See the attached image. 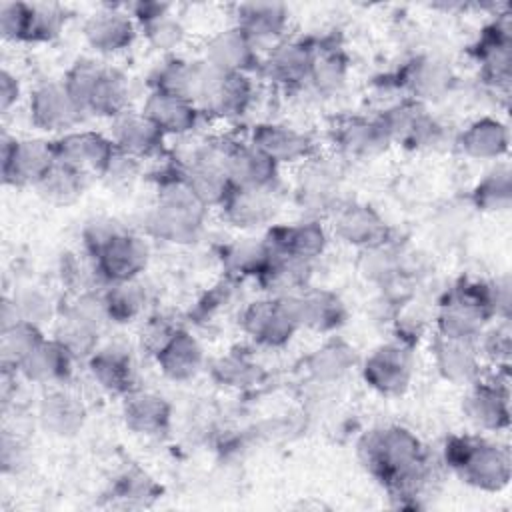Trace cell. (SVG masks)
<instances>
[{
  "instance_id": "cell-1",
  "label": "cell",
  "mask_w": 512,
  "mask_h": 512,
  "mask_svg": "<svg viewBox=\"0 0 512 512\" xmlns=\"http://www.w3.org/2000/svg\"><path fill=\"white\" fill-rule=\"evenodd\" d=\"M360 456L364 466L400 496L414 494L426 480L422 444L406 428L388 426L368 432L360 442Z\"/></svg>"
},
{
  "instance_id": "cell-2",
  "label": "cell",
  "mask_w": 512,
  "mask_h": 512,
  "mask_svg": "<svg viewBox=\"0 0 512 512\" xmlns=\"http://www.w3.org/2000/svg\"><path fill=\"white\" fill-rule=\"evenodd\" d=\"M84 248L108 282L136 280L148 264L146 242L112 220L90 222L84 230Z\"/></svg>"
},
{
  "instance_id": "cell-3",
  "label": "cell",
  "mask_w": 512,
  "mask_h": 512,
  "mask_svg": "<svg viewBox=\"0 0 512 512\" xmlns=\"http://www.w3.org/2000/svg\"><path fill=\"white\" fill-rule=\"evenodd\" d=\"M206 206L194 196V192L182 182H166L160 188L154 208L146 216V230L160 240L172 244H188L202 232Z\"/></svg>"
},
{
  "instance_id": "cell-4",
  "label": "cell",
  "mask_w": 512,
  "mask_h": 512,
  "mask_svg": "<svg viewBox=\"0 0 512 512\" xmlns=\"http://www.w3.org/2000/svg\"><path fill=\"white\" fill-rule=\"evenodd\" d=\"M64 84L84 114L116 118L126 112V78L96 60L76 62L64 78Z\"/></svg>"
},
{
  "instance_id": "cell-5",
  "label": "cell",
  "mask_w": 512,
  "mask_h": 512,
  "mask_svg": "<svg viewBox=\"0 0 512 512\" xmlns=\"http://www.w3.org/2000/svg\"><path fill=\"white\" fill-rule=\"evenodd\" d=\"M446 462L468 484L482 490H500L510 478L508 450L480 438H452L446 444Z\"/></svg>"
},
{
  "instance_id": "cell-6",
  "label": "cell",
  "mask_w": 512,
  "mask_h": 512,
  "mask_svg": "<svg viewBox=\"0 0 512 512\" xmlns=\"http://www.w3.org/2000/svg\"><path fill=\"white\" fill-rule=\"evenodd\" d=\"M252 100V84L246 74L224 72L202 60L200 86L194 98V104L200 112L234 118L244 114Z\"/></svg>"
},
{
  "instance_id": "cell-7",
  "label": "cell",
  "mask_w": 512,
  "mask_h": 512,
  "mask_svg": "<svg viewBox=\"0 0 512 512\" xmlns=\"http://www.w3.org/2000/svg\"><path fill=\"white\" fill-rule=\"evenodd\" d=\"M244 332L262 346H282L300 328L296 298L274 296L250 304L242 312Z\"/></svg>"
},
{
  "instance_id": "cell-8",
  "label": "cell",
  "mask_w": 512,
  "mask_h": 512,
  "mask_svg": "<svg viewBox=\"0 0 512 512\" xmlns=\"http://www.w3.org/2000/svg\"><path fill=\"white\" fill-rule=\"evenodd\" d=\"M54 162V142L2 136V180L6 186H36Z\"/></svg>"
},
{
  "instance_id": "cell-9",
  "label": "cell",
  "mask_w": 512,
  "mask_h": 512,
  "mask_svg": "<svg viewBox=\"0 0 512 512\" xmlns=\"http://www.w3.org/2000/svg\"><path fill=\"white\" fill-rule=\"evenodd\" d=\"M114 152H116V146L112 138H106L104 134L90 132V130L66 132L62 138L54 142L56 160L82 172L84 176L88 174L102 176Z\"/></svg>"
},
{
  "instance_id": "cell-10",
  "label": "cell",
  "mask_w": 512,
  "mask_h": 512,
  "mask_svg": "<svg viewBox=\"0 0 512 512\" xmlns=\"http://www.w3.org/2000/svg\"><path fill=\"white\" fill-rule=\"evenodd\" d=\"M84 116L62 82H46L30 96V120L36 128L46 132H64L74 128Z\"/></svg>"
},
{
  "instance_id": "cell-11",
  "label": "cell",
  "mask_w": 512,
  "mask_h": 512,
  "mask_svg": "<svg viewBox=\"0 0 512 512\" xmlns=\"http://www.w3.org/2000/svg\"><path fill=\"white\" fill-rule=\"evenodd\" d=\"M390 142H400L408 148L432 146L440 140V124L418 104L404 102L386 110L380 118Z\"/></svg>"
},
{
  "instance_id": "cell-12",
  "label": "cell",
  "mask_w": 512,
  "mask_h": 512,
  "mask_svg": "<svg viewBox=\"0 0 512 512\" xmlns=\"http://www.w3.org/2000/svg\"><path fill=\"white\" fill-rule=\"evenodd\" d=\"M364 380L382 394H400L412 378V354L402 344H384L364 362Z\"/></svg>"
},
{
  "instance_id": "cell-13",
  "label": "cell",
  "mask_w": 512,
  "mask_h": 512,
  "mask_svg": "<svg viewBox=\"0 0 512 512\" xmlns=\"http://www.w3.org/2000/svg\"><path fill=\"white\" fill-rule=\"evenodd\" d=\"M256 150L268 156L274 164H292L310 160L314 144L308 134L286 126V124H260L252 132V142Z\"/></svg>"
},
{
  "instance_id": "cell-14",
  "label": "cell",
  "mask_w": 512,
  "mask_h": 512,
  "mask_svg": "<svg viewBox=\"0 0 512 512\" xmlns=\"http://www.w3.org/2000/svg\"><path fill=\"white\" fill-rule=\"evenodd\" d=\"M112 142L116 150L142 160L158 154L164 144L160 128L142 112L126 110L112 120Z\"/></svg>"
},
{
  "instance_id": "cell-15",
  "label": "cell",
  "mask_w": 512,
  "mask_h": 512,
  "mask_svg": "<svg viewBox=\"0 0 512 512\" xmlns=\"http://www.w3.org/2000/svg\"><path fill=\"white\" fill-rule=\"evenodd\" d=\"M278 164L252 144H232L226 158V174L232 188L268 190L276 182Z\"/></svg>"
},
{
  "instance_id": "cell-16",
  "label": "cell",
  "mask_w": 512,
  "mask_h": 512,
  "mask_svg": "<svg viewBox=\"0 0 512 512\" xmlns=\"http://www.w3.org/2000/svg\"><path fill=\"white\" fill-rule=\"evenodd\" d=\"M288 24V10L278 2H246L236 6V28L254 46L278 44Z\"/></svg>"
},
{
  "instance_id": "cell-17",
  "label": "cell",
  "mask_w": 512,
  "mask_h": 512,
  "mask_svg": "<svg viewBox=\"0 0 512 512\" xmlns=\"http://www.w3.org/2000/svg\"><path fill=\"white\" fill-rule=\"evenodd\" d=\"M142 114L150 118L164 136L188 134L196 128L200 118V110L196 108L194 102L162 90L150 92V96L142 106Z\"/></svg>"
},
{
  "instance_id": "cell-18",
  "label": "cell",
  "mask_w": 512,
  "mask_h": 512,
  "mask_svg": "<svg viewBox=\"0 0 512 512\" xmlns=\"http://www.w3.org/2000/svg\"><path fill=\"white\" fill-rule=\"evenodd\" d=\"M134 22L126 12L104 8L94 12L84 24L88 46L100 54H116L126 50L134 40Z\"/></svg>"
},
{
  "instance_id": "cell-19",
  "label": "cell",
  "mask_w": 512,
  "mask_h": 512,
  "mask_svg": "<svg viewBox=\"0 0 512 512\" xmlns=\"http://www.w3.org/2000/svg\"><path fill=\"white\" fill-rule=\"evenodd\" d=\"M256 60V46L236 26L214 34L204 46V62L224 72L246 74Z\"/></svg>"
},
{
  "instance_id": "cell-20",
  "label": "cell",
  "mask_w": 512,
  "mask_h": 512,
  "mask_svg": "<svg viewBox=\"0 0 512 512\" xmlns=\"http://www.w3.org/2000/svg\"><path fill=\"white\" fill-rule=\"evenodd\" d=\"M314 48L302 40H284L272 46L262 68L264 74L282 86H294L308 80Z\"/></svg>"
},
{
  "instance_id": "cell-21",
  "label": "cell",
  "mask_w": 512,
  "mask_h": 512,
  "mask_svg": "<svg viewBox=\"0 0 512 512\" xmlns=\"http://www.w3.org/2000/svg\"><path fill=\"white\" fill-rule=\"evenodd\" d=\"M332 226L340 240L360 248L378 246L386 238L384 220L370 206L362 204H346L338 208Z\"/></svg>"
},
{
  "instance_id": "cell-22",
  "label": "cell",
  "mask_w": 512,
  "mask_h": 512,
  "mask_svg": "<svg viewBox=\"0 0 512 512\" xmlns=\"http://www.w3.org/2000/svg\"><path fill=\"white\" fill-rule=\"evenodd\" d=\"M74 354L56 338L42 340L18 366V372L36 384H58L72 372Z\"/></svg>"
},
{
  "instance_id": "cell-23",
  "label": "cell",
  "mask_w": 512,
  "mask_h": 512,
  "mask_svg": "<svg viewBox=\"0 0 512 512\" xmlns=\"http://www.w3.org/2000/svg\"><path fill=\"white\" fill-rule=\"evenodd\" d=\"M466 418L480 430H500L508 426V392L498 384H474L464 398Z\"/></svg>"
},
{
  "instance_id": "cell-24",
  "label": "cell",
  "mask_w": 512,
  "mask_h": 512,
  "mask_svg": "<svg viewBox=\"0 0 512 512\" xmlns=\"http://www.w3.org/2000/svg\"><path fill=\"white\" fill-rule=\"evenodd\" d=\"M224 218L238 228H258L272 220L276 212V202L272 188L268 190H244L232 188L222 202Z\"/></svg>"
},
{
  "instance_id": "cell-25",
  "label": "cell",
  "mask_w": 512,
  "mask_h": 512,
  "mask_svg": "<svg viewBox=\"0 0 512 512\" xmlns=\"http://www.w3.org/2000/svg\"><path fill=\"white\" fill-rule=\"evenodd\" d=\"M124 422L126 426L144 436H158L170 424V404L152 392L132 390L124 396Z\"/></svg>"
},
{
  "instance_id": "cell-26",
  "label": "cell",
  "mask_w": 512,
  "mask_h": 512,
  "mask_svg": "<svg viewBox=\"0 0 512 512\" xmlns=\"http://www.w3.org/2000/svg\"><path fill=\"white\" fill-rule=\"evenodd\" d=\"M156 362L164 376L176 382H186L200 372L204 350L190 332L178 328L168 344L156 354Z\"/></svg>"
},
{
  "instance_id": "cell-27",
  "label": "cell",
  "mask_w": 512,
  "mask_h": 512,
  "mask_svg": "<svg viewBox=\"0 0 512 512\" xmlns=\"http://www.w3.org/2000/svg\"><path fill=\"white\" fill-rule=\"evenodd\" d=\"M434 364L446 380L454 384H468L478 376L480 358L470 340L446 338L438 334L434 342Z\"/></svg>"
},
{
  "instance_id": "cell-28",
  "label": "cell",
  "mask_w": 512,
  "mask_h": 512,
  "mask_svg": "<svg viewBox=\"0 0 512 512\" xmlns=\"http://www.w3.org/2000/svg\"><path fill=\"white\" fill-rule=\"evenodd\" d=\"M268 244L276 254L290 256L310 264V260L324 252L326 234L318 222H300L294 226L276 228L270 234Z\"/></svg>"
},
{
  "instance_id": "cell-29",
  "label": "cell",
  "mask_w": 512,
  "mask_h": 512,
  "mask_svg": "<svg viewBox=\"0 0 512 512\" xmlns=\"http://www.w3.org/2000/svg\"><path fill=\"white\" fill-rule=\"evenodd\" d=\"M88 368L94 382L110 394H128L134 384V364L126 350L102 348L88 358Z\"/></svg>"
},
{
  "instance_id": "cell-30",
  "label": "cell",
  "mask_w": 512,
  "mask_h": 512,
  "mask_svg": "<svg viewBox=\"0 0 512 512\" xmlns=\"http://www.w3.org/2000/svg\"><path fill=\"white\" fill-rule=\"evenodd\" d=\"M512 42H510V24L508 18L494 22L480 40L478 58L484 70V76L494 82L508 86L510 82V60H512Z\"/></svg>"
},
{
  "instance_id": "cell-31",
  "label": "cell",
  "mask_w": 512,
  "mask_h": 512,
  "mask_svg": "<svg viewBox=\"0 0 512 512\" xmlns=\"http://www.w3.org/2000/svg\"><path fill=\"white\" fill-rule=\"evenodd\" d=\"M84 404L70 392H50L42 398L38 420L42 428L54 436H72L84 424Z\"/></svg>"
},
{
  "instance_id": "cell-32",
  "label": "cell",
  "mask_w": 512,
  "mask_h": 512,
  "mask_svg": "<svg viewBox=\"0 0 512 512\" xmlns=\"http://www.w3.org/2000/svg\"><path fill=\"white\" fill-rule=\"evenodd\" d=\"M458 146L468 158L498 160L508 150V128L494 118H480L460 134Z\"/></svg>"
},
{
  "instance_id": "cell-33",
  "label": "cell",
  "mask_w": 512,
  "mask_h": 512,
  "mask_svg": "<svg viewBox=\"0 0 512 512\" xmlns=\"http://www.w3.org/2000/svg\"><path fill=\"white\" fill-rule=\"evenodd\" d=\"M294 298L300 326L316 332H328L344 322V304L332 292L306 290L302 294H294Z\"/></svg>"
},
{
  "instance_id": "cell-34",
  "label": "cell",
  "mask_w": 512,
  "mask_h": 512,
  "mask_svg": "<svg viewBox=\"0 0 512 512\" xmlns=\"http://www.w3.org/2000/svg\"><path fill=\"white\" fill-rule=\"evenodd\" d=\"M452 82V70L444 60L424 56L404 70V86L418 100L442 98Z\"/></svg>"
},
{
  "instance_id": "cell-35",
  "label": "cell",
  "mask_w": 512,
  "mask_h": 512,
  "mask_svg": "<svg viewBox=\"0 0 512 512\" xmlns=\"http://www.w3.org/2000/svg\"><path fill=\"white\" fill-rule=\"evenodd\" d=\"M336 140L342 152L354 158L378 156L390 144V138L384 126L380 124V120H364V118H354V120H348L344 126H340Z\"/></svg>"
},
{
  "instance_id": "cell-36",
  "label": "cell",
  "mask_w": 512,
  "mask_h": 512,
  "mask_svg": "<svg viewBox=\"0 0 512 512\" xmlns=\"http://www.w3.org/2000/svg\"><path fill=\"white\" fill-rule=\"evenodd\" d=\"M338 190V170L330 162H320L312 160L306 164L300 184H298V194L302 198V204L308 208H328Z\"/></svg>"
},
{
  "instance_id": "cell-37",
  "label": "cell",
  "mask_w": 512,
  "mask_h": 512,
  "mask_svg": "<svg viewBox=\"0 0 512 512\" xmlns=\"http://www.w3.org/2000/svg\"><path fill=\"white\" fill-rule=\"evenodd\" d=\"M258 278L268 292L276 296H288L296 290H304L308 278V262L274 252Z\"/></svg>"
},
{
  "instance_id": "cell-38",
  "label": "cell",
  "mask_w": 512,
  "mask_h": 512,
  "mask_svg": "<svg viewBox=\"0 0 512 512\" xmlns=\"http://www.w3.org/2000/svg\"><path fill=\"white\" fill-rule=\"evenodd\" d=\"M202 76V60L188 62L180 58H172L164 62L154 76V90L170 92L194 102Z\"/></svg>"
},
{
  "instance_id": "cell-39",
  "label": "cell",
  "mask_w": 512,
  "mask_h": 512,
  "mask_svg": "<svg viewBox=\"0 0 512 512\" xmlns=\"http://www.w3.org/2000/svg\"><path fill=\"white\" fill-rule=\"evenodd\" d=\"M86 176L62 162H54L52 168L42 176V180L36 184L42 198H46L52 204H72L78 200L84 192Z\"/></svg>"
},
{
  "instance_id": "cell-40",
  "label": "cell",
  "mask_w": 512,
  "mask_h": 512,
  "mask_svg": "<svg viewBox=\"0 0 512 512\" xmlns=\"http://www.w3.org/2000/svg\"><path fill=\"white\" fill-rule=\"evenodd\" d=\"M42 332L36 324L26 320H16L8 326H2L0 352L4 370H18V366L26 360V356L42 342Z\"/></svg>"
},
{
  "instance_id": "cell-41",
  "label": "cell",
  "mask_w": 512,
  "mask_h": 512,
  "mask_svg": "<svg viewBox=\"0 0 512 512\" xmlns=\"http://www.w3.org/2000/svg\"><path fill=\"white\" fill-rule=\"evenodd\" d=\"M348 76V62L338 48H314L308 80L322 94L338 92Z\"/></svg>"
},
{
  "instance_id": "cell-42",
  "label": "cell",
  "mask_w": 512,
  "mask_h": 512,
  "mask_svg": "<svg viewBox=\"0 0 512 512\" xmlns=\"http://www.w3.org/2000/svg\"><path fill=\"white\" fill-rule=\"evenodd\" d=\"M102 296L108 318L116 322H130L144 310L146 304V292L136 280L112 282V286Z\"/></svg>"
},
{
  "instance_id": "cell-43",
  "label": "cell",
  "mask_w": 512,
  "mask_h": 512,
  "mask_svg": "<svg viewBox=\"0 0 512 512\" xmlns=\"http://www.w3.org/2000/svg\"><path fill=\"white\" fill-rule=\"evenodd\" d=\"M272 248L268 240H244L234 244L226 252V266L234 274H254L260 276V272L268 266L272 258Z\"/></svg>"
},
{
  "instance_id": "cell-44",
  "label": "cell",
  "mask_w": 512,
  "mask_h": 512,
  "mask_svg": "<svg viewBox=\"0 0 512 512\" xmlns=\"http://www.w3.org/2000/svg\"><path fill=\"white\" fill-rule=\"evenodd\" d=\"M352 362H354L352 350L342 342H332L314 350V354L306 360V366L314 378L334 380V378H340L350 368Z\"/></svg>"
},
{
  "instance_id": "cell-45",
  "label": "cell",
  "mask_w": 512,
  "mask_h": 512,
  "mask_svg": "<svg viewBox=\"0 0 512 512\" xmlns=\"http://www.w3.org/2000/svg\"><path fill=\"white\" fill-rule=\"evenodd\" d=\"M476 206L488 212L508 210L512 202V186H510V170L506 166L492 170L474 190Z\"/></svg>"
},
{
  "instance_id": "cell-46",
  "label": "cell",
  "mask_w": 512,
  "mask_h": 512,
  "mask_svg": "<svg viewBox=\"0 0 512 512\" xmlns=\"http://www.w3.org/2000/svg\"><path fill=\"white\" fill-rule=\"evenodd\" d=\"M140 26H142V32H144L148 44L156 50H164V52L174 50L184 40V28L176 18H172L170 6H166L158 14L142 20Z\"/></svg>"
},
{
  "instance_id": "cell-47",
  "label": "cell",
  "mask_w": 512,
  "mask_h": 512,
  "mask_svg": "<svg viewBox=\"0 0 512 512\" xmlns=\"http://www.w3.org/2000/svg\"><path fill=\"white\" fill-rule=\"evenodd\" d=\"M214 378L228 388H246V386H254L258 382V366L254 362H250L246 356H238V354H228L222 356L220 360L214 362L212 366Z\"/></svg>"
},
{
  "instance_id": "cell-48",
  "label": "cell",
  "mask_w": 512,
  "mask_h": 512,
  "mask_svg": "<svg viewBox=\"0 0 512 512\" xmlns=\"http://www.w3.org/2000/svg\"><path fill=\"white\" fill-rule=\"evenodd\" d=\"M64 12L56 4H30V22L26 42H48L56 38L64 26Z\"/></svg>"
},
{
  "instance_id": "cell-49",
  "label": "cell",
  "mask_w": 512,
  "mask_h": 512,
  "mask_svg": "<svg viewBox=\"0 0 512 512\" xmlns=\"http://www.w3.org/2000/svg\"><path fill=\"white\" fill-rule=\"evenodd\" d=\"M398 268H400V262H398L396 254L390 248H386L384 242L378 246L364 248L360 270L368 280L388 282L396 276Z\"/></svg>"
},
{
  "instance_id": "cell-50",
  "label": "cell",
  "mask_w": 512,
  "mask_h": 512,
  "mask_svg": "<svg viewBox=\"0 0 512 512\" xmlns=\"http://www.w3.org/2000/svg\"><path fill=\"white\" fill-rule=\"evenodd\" d=\"M30 22V4L2 2L0 6V32L8 42H26Z\"/></svg>"
},
{
  "instance_id": "cell-51",
  "label": "cell",
  "mask_w": 512,
  "mask_h": 512,
  "mask_svg": "<svg viewBox=\"0 0 512 512\" xmlns=\"http://www.w3.org/2000/svg\"><path fill=\"white\" fill-rule=\"evenodd\" d=\"M14 308L18 312L20 320L32 322V324H40L44 320H48L54 312L52 308V300L48 294L40 292L38 288H26L22 290L18 296H14Z\"/></svg>"
},
{
  "instance_id": "cell-52",
  "label": "cell",
  "mask_w": 512,
  "mask_h": 512,
  "mask_svg": "<svg viewBox=\"0 0 512 512\" xmlns=\"http://www.w3.org/2000/svg\"><path fill=\"white\" fill-rule=\"evenodd\" d=\"M156 492H158L156 484L144 472H128L114 486V496L124 500L126 506L130 504L142 506L146 504V500L156 498Z\"/></svg>"
},
{
  "instance_id": "cell-53",
  "label": "cell",
  "mask_w": 512,
  "mask_h": 512,
  "mask_svg": "<svg viewBox=\"0 0 512 512\" xmlns=\"http://www.w3.org/2000/svg\"><path fill=\"white\" fill-rule=\"evenodd\" d=\"M176 330L178 328L166 322L164 318L150 320L142 330V348H146L150 354L156 356L168 344V340L174 336Z\"/></svg>"
},
{
  "instance_id": "cell-54",
  "label": "cell",
  "mask_w": 512,
  "mask_h": 512,
  "mask_svg": "<svg viewBox=\"0 0 512 512\" xmlns=\"http://www.w3.org/2000/svg\"><path fill=\"white\" fill-rule=\"evenodd\" d=\"M20 96V84L16 80V76L8 70H2L0 74V108L6 114L18 100Z\"/></svg>"
},
{
  "instance_id": "cell-55",
  "label": "cell",
  "mask_w": 512,
  "mask_h": 512,
  "mask_svg": "<svg viewBox=\"0 0 512 512\" xmlns=\"http://www.w3.org/2000/svg\"><path fill=\"white\" fill-rule=\"evenodd\" d=\"M484 348L490 356H502L504 360L508 358V350H510V336H508V330L504 328H496L488 334L486 342H484Z\"/></svg>"
}]
</instances>
